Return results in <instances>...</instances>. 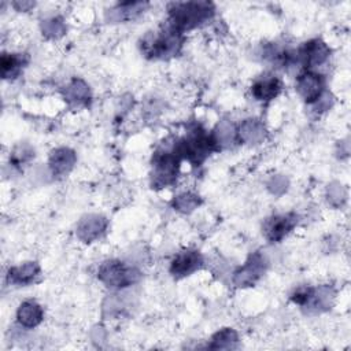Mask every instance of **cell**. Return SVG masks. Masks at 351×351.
Wrapping results in <instances>:
<instances>
[{
    "mask_svg": "<svg viewBox=\"0 0 351 351\" xmlns=\"http://www.w3.org/2000/svg\"><path fill=\"white\" fill-rule=\"evenodd\" d=\"M43 32L49 37H59L64 33V23L59 18H52L44 22Z\"/></svg>",
    "mask_w": 351,
    "mask_h": 351,
    "instance_id": "21",
    "label": "cell"
},
{
    "mask_svg": "<svg viewBox=\"0 0 351 351\" xmlns=\"http://www.w3.org/2000/svg\"><path fill=\"white\" fill-rule=\"evenodd\" d=\"M74 163H75V155L69 148L55 149L49 158V167H51L52 173L56 176L69 173Z\"/></svg>",
    "mask_w": 351,
    "mask_h": 351,
    "instance_id": "13",
    "label": "cell"
},
{
    "mask_svg": "<svg viewBox=\"0 0 351 351\" xmlns=\"http://www.w3.org/2000/svg\"><path fill=\"white\" fill-rule=\"evenodd\" d=\"M214 15V5L208 1L173 3L169 7L170 26L184 33L191 30Z\"/></svg>",
    "mask_w": 351,
    "mask_h": 351,
    "instance_id": "1",
    "label": "cell"
},
{
    "mask_svg": "<svg viewBox=\"0 0 351 351\" xmlns=\"http://www.w3.org/2000/svg\"><path fill=\"white\" fill-rule=\"evenodd\" d=\"M296 89L307 103H315L324 95V78L314 71H304L298 77Z\"/></svg>",
    "mask_w": 351,
    "mask_h": 351,
    "instance_id": "8",
    "label": "cell"
},
{
    "mask_svg": "<svg viewBox=\"0 0 351 351\" xmlns=\"http://www.w3.org/2000/svg\"><path fill=\"white\" fill-rule=\"evenodd\" d=\"M106 225H107V221L103 217L89 215L80 222L78 236L85 241H90L103 233V230L106 229Z\"/></svg>",
    "mask_w": 351,
    "mask_h": 351,
    "instance_id": "15",
    "label": "cell"
},
{
    "mask_svg": "<svg viewBox=\"0 0 351 351\" xmlns=\"http://www.w3.org/2000/svg\"><path fill=\"white\" fill-rule=\"evenodd\" d=\"M66 97L69 100L84 101L89 97V89L82 81H74L69 85L67 90H66Z\"/></svg>",
    "mask_w": 351,
    "mask_h": 351,
    "instance_id": "18",
    "label": "cell"
},
{
    "mask_svg": "<svg viewBox=\"0 0 351 351\" xmlns=\"http://www.w3.org/2000/svg\"><path fill=\"white\" fill-rule=\"evenodd\" d=\"M40 273V266L36 262H27L22 266H15L8 270L7 278L10 282L16 284V285H27Z\"/></svg>",
    "mask_w": 351,
    "mask_h": 351,
    "instance_id": "14",
    "label": "cell"
},
{
    "mask_svg": "<svg viewBox=\"0 0 351 351\" xmlns=\"http://www.w3.org/2000/svg\"><path fill=\"white\" fill-rule=\"evenodd\" d=\"M329 53L330 49L328 48V45L322 40L314 38L304 43L299 48L298 56L306 67H315L322 64L329 58Z\"/></svg>",
    "mask_w": 351,
    "mask_h": 351,
    "instance_id": "9",
    "label": "cell"
},
{
    "mask_svg": "<svg viewBox=\"0 0 351 351\" xmlns=\"http://www.w3.org/2000/svg\"><path fill=\"white\" fill-rule=\"evenodd\" d=\"M0 64L3 78H14L21 73L25 64V59L23 55L19 53H3Z\"/></svg>",
    "mask_w": 351,
    "mask_h": 351,
    "instance_id": "16",
    "label": "cell"
},
{
    "mask_svg": "<svg viewBox=\"0 0 351 351\" xmlns=\"http://www.w3.org/2000/svg\"><path fill=\"white\" fill-rule=\"evenodd\" d=\"M265 269H266L265 256L259 252H254L252 255H250L245 265L234 273L233 282L237 287H250L255 284L258 278H261V276L265 273Z\"/></svg>",
    "mask_w": 351,
    "mask_h": 351,
    "instance_id": "6",
    "label": "cell"
},
{
    "mask_svg": "<svg viewBox=\"0 0 351 351\" xmlns=\"http://www.w3.org/2000/svg\"><path fill=\"white\" fill-rule=\"evenodd\" d=\"M43 317H44L43 307L34 300L23 302L16 311L18 322L25 328L37 326L43 321Z\"/></svg>",
    "mask_w": 351,
    "mask_h": 351,
    "instance_id": "12",
    "label": "cell"
},
{
    "mask_svg": "<svg viewBox=\"0 0 351 351\" xmlns=\"http://www.w3.org/2000/svg\"><path fill=\"white\" fill-rule=\"evenodd\" d=\"M182 45V33L169 26L159 34H149L143 41V49L147 56L154 59H165L178 52Z\"/></svg>",
    "mask_w": 351,
    "mask_h": 351,
    "instance_id": "3",
    "label": "cell"
},
{
    "mask_svg": "<svg viewBox=\"0 0 351 351\" xmlns=\"http://www.w3.org/2000/svg\"><path fill=\"white\" fill-rule=\"evenodd\" d=\"M99 280L111 288H123L134 284L140 278V271L121 261L112 259L104 262L97 274Z\"/></svg>",
    "mask_w": 351,
    "mask_h": 351,
    "instance_id": "4",
    "label": "cell"
},
{
    "mask_svg": "<svg viewBox=\"0 0 351 351\" xmlns=\"http://www.w3.org/2000/svg\"><path fill=\"white\" fill-rule=\"evenodd\" d=\"M202 263H203V259L197 251L186 250V251L178 252L174 256L170 265V273L176 278H181L196 271L202 266Z\"/></svg>",
    "mask_w": 351,
    "mask_h": 351,
    "instance_id": "10",
    "label": "cell"
},
{
    "mask_svg": "<svg viewBox=\"0 0 351 351\" xmlns=\"http://www.w3.org/2000/svg\"><path fill=\"white\" fill-rule=\"evenodd\" d=\"M237 343V335L232 329H222L213 337L211 348H233Z\"/></svg>",
    "mask_w": 351,
    "mask_h": 351,
    "instance_id": "17",
    "label": "cell"
},
{
    "mask_svg": "<svg viewBox=\"0 0 351 351\" xmlns=\"http://www.w3.org/2000/svg\"><path fill=\"white\" fill-rule=\"evenodd\" d=\"M280 90H281V81L274 75H262L251 86V92L254 97L259 101L273 100L280 93Z\"/></svg>",
    "mask_w": 351,
    "mask_h": 351,
    "instance_id": "11",
    "label": "cell"
},
{
    "mask_svg": "<svg viewBox=\"0 0 351 351\" xmlns=\"http://www.w3.org/2000/svg\"><path fill=\"white\" fill-rule=\"evenodd\" d=\"M217 140L206 133L202 128L192 129L186 137L181 138L176 147L174 152L180 156L191 162L193 166H199L202 162L206 160V158L210 156L211 152L218 149Z\"/></svg>",
    "mask_w": 351,
    "mask_h": 351,
    "instance_id": "2",
    "label": "cell"
},
{
    "mask_svg": "<svg viewBox=\"0 0 351 351\" xmlns=\"http://www.w3.org/2000/svg\"><path fill=\"white\" fill-rule=\"evenodd\" d=\"M298 223V217L295 214H281L273 215L266 219L263 223V234L265 237L271 241L277 243L281 241Z\"/></svg>",
    "mask_w": 351,
    "mask_h": 351,
    "instance_id": "7",
    "label": "cell"
},
{
    "mask_svg": "<svg viewBox=\"0 0 351 351\" xmlns=\"http://www.w3.org/2000/svg\"><path fill=\"white\" fill-rule=\"evenodd\" d=\"M328 196H329V200H330V202L337 200V204H339V203L341 204V202L346 199V193H344V189H343L341 185H337V186H335V188L330 186Z\"/></svg>",
    "mask_w": 351,
    "mask_h": 351,
    "instance_id": "22",
    "label": "cell"
},
{
    "mask_svg": "<svg viewBox=\"0 0 351 351\" xmlns=\"http://www.w3.org/2000/svg\"><path fill=\"white\" fill-rule=\"evenodd\" d=\"M263 128L255 122V121H247L243 123V126L240 128V137L244 141H255L256 136L262 137Z\"/></svg>",
    "mask_w": 351,
    "mask_h": 351,
    "instance_id": "19",
    "label": "cell"
},
{
    "mask_svg": "<svg viewBox=\"0 0 351 351\" xmlns=\"http://www.w3.org/2000/svg\"><path fill=\"white\" fill-rule=\"evenodd\" d=\"M199 204V199L195 195L191 193H182L174 200V207L180 211L189 213Z\"/></svg>",
    "mask_w": 351,
    "mask_h": 351,
    "instance_id": "20",
    "label": "cell"
},
{
    "mask_svg": "<svg viewBox=\"0 0 351 351\" xmlns=\"http://www.w3.org/2000/svg\"><path fill=\"white\" fill-rule=\"evenodd\" d=\"M152 185L158 188L173 184L178 174L180 156L176 152L156 154L152 159Z\"/></svg>",
    "mask_w": 351,
    "mask_h": 351,
    "instance_id": "5",
    "label": "cell"
}]
</instances>
